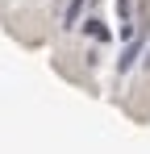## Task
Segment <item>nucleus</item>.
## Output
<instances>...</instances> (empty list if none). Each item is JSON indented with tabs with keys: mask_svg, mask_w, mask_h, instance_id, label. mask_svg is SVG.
Here are the masks:
<instances>
[{
	"mask_svg": "<svg viewBox=\"0 0 150 154\" xmlns=\"http://www.w3.org/2000/svg\"><path fill=\"white\" fill-rule=\"evenodd\" d=\"M142 67H146V71H150V46H146V58H142Z\"/></svg>",
	"mask_w": 150,
	"mask_h": 154,
	"instance_id": "obj_4",
	"label": "nucleus"
},
{
	"mask_svg": "<svg viewBox=\"0 0 150 154\" xmlns=\"http://www.w3.org/2000/svg\"><path fill=\"white\" fill-rule=\"evenodd\" d=\"M83 4H88V0H67V4H63V13H58V21H63V29H75V21H79V13H83Z\"/></svg>",
	"mask_w": 150,
	"mask_h": 154,
	"instance_id": "obj_1",
	"label": "nucleus"
},
{
	"mask_svg": "<svg viewBox=\"0 0 150 154\" xmlns=\"http://www.w3.org/2000/svg\"><path fill=\"white\" fill-rule=\"evenodd\" d=\"M138 25H150V0L142 4V21H138Z\"/></svg>",
	"mask_w": 150,
	"mask_h": 154,
	"instance_id": "obj_3",
	"label": "nucleus"
},
{
	"mask_svg": "<svg viewBox=\"0 0 150 154\" xmlns=\"http://www.w3.org/2000/svg\"><path fill=\"white\" fill-rule=\"evenodd\" d=\"M88 33H92V38H100V42H104V38H108V29L100 25V21H88Z\"/></svg>",
	"mask_w": 150,
	"mask_h": 154,
	"instance_id": "obj_2",
	"label": "nucleus"
}]
</instances>
